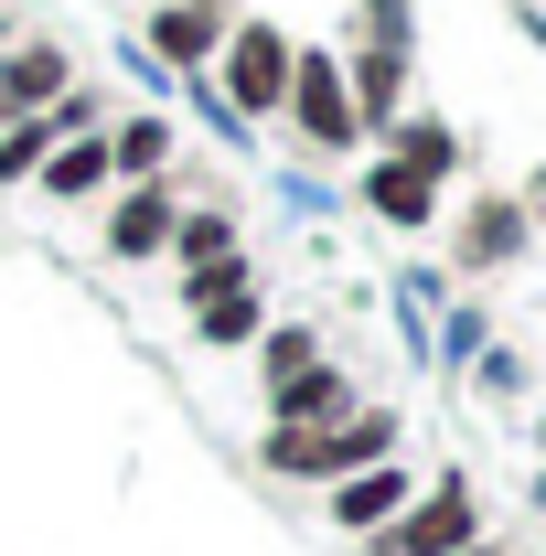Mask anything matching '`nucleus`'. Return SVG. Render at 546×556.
Instances as JSON below:
<instances>
[{
  "label": "nucleus",
  "instance_id": "1",
  "mask_svg": "<svg viewBox=\"0 0 546 556\" xmlns=\"http://www.w3.org/2000/svg\"><path fill=\"white\" fill-rule=\"evenodd\" d=\"M397 450H408V417L364 396V407L333 417V428H269V439H258V471H269V482H311V492H333L343 471H375V460H397Z\"/></svg>",
  "mask_w": 546,
  "mask_h": 556
},
{
  "label": "nucleus",
  "instance_id": "2",
  "mask_svg": "<svg viewBox=\"0 0 546 556\" xmlns=\"http://www.w3.org/2000/svg\"><path fill=\"white\" fill-rule=\"evenodd\" d=\"M482 535H493V514H482V482H472V471H429L408 514L364 535V556H461V546H482Z\"/></svg>",
  "mask_w": 546,
  "mask_h": 556
},
{
  "label": "nucleus",
  "instance_id": "3",
  "mask_svg": "<svg viewBox=\"0 0 546 556\" xmlns=\"http://www.w3.org/2000/svg\"><path fill=\"white\" fill-rule=\"evenodd\" d=\"M289 33L278 22H236L225 33V54H214V86H225V108L236 118H278V97H289Z\"/></svg>",
  "mask_w": 546,
  "mask_h": 556
},
{
  "label": "nucleus",
  "instance_id": "4",
  "mask_svg": "<svg viewBox=\"0 0 546 556\" xmlns=\"http://www.w3.org/2000/svg\"><path fill=\"white\" fill-rule=\"evenodd\" d=\"M278 118L311 139L322 161L364 150V129H353V97H343V54H289V97H278Z\"/></svg>",
  "mask_w": 546,
  "mask_h": 556
},
{
  "label": "nucleus",
  "instance_id": "5",
  "mask_svg": "<svg viewBox=\"0 0 546 556\" xmlns=\"http://www.w3.org/2000/svg\"><path fill=\"white\" fill-rule=\"evenodd\" d=\"M172 257H183V300H214V289L258 278V268H247V236H236V214H225V204H183Z\"/></svg>",
  "mask_w": 546,
  "mask_h": 556
},
{
  "label": "nucleus",
  "instance_id": "6",
  "mask_svg": "<svg viewBox=\"0 0 546 556\" xmlns=\"http://www.w3.org/2000/svg\"><path fill=\"white\" fill-rule=\"evenodd\" d=\"M536 247V204H514V193H472L461 204V225H450V257L472 278H493V268H514Z\"/></svg>",
  "mask_w": 546,
  "mask_h": 556
},
{
  "label": "nucleus",
  "instance_id": "7",
  "mask_svg": "<svg viewBox=\"0 0 546 556\" xmlns=\"http://www.w3.org/2000/svg\"><path fill=\"white\" fill-rule=\"evenodd\" d=\"M408 503H418V460H408V450H397V460H375V471H343V482L322 492V514H333L353 546H364L375 525H397Z\"/></svg>",
  "mask_w": 546,
  "mask_h": 556
},
{
  "label": "nucleus",
  "instance_id": "8",
  "mask_svg": "<svg viewBox=\"0 0 546 556\" xmlns=\"http://www.w3.org/2000/svg\"><path fill=\"white\" fill-rule=\"evenodd\" d=\"M353 193H364V214H375V225H397V236H429V225H439V204H450V182H429V172H408L397 150H375Z\"/></svg>",
  "mask_w": 546,
  "mask_h": 556
},
{
  "label": "nucleus",
  "instance_id": "9",
  "mask_svg": "<svg viewBox=\"0 0 546 556\" xmlns=\"http://www.w3.org/2000/svg\"><path fill=\"white\" fill-rule=\"evenodd\" d=\"M172 225H183V182H119L108 204V257H172Z\"/></svg>",
  "mask_w": 546,
  "mask_h": 556
},
{
  "label": "nucleus",
  "instance_id": "10",
  "mask_svg": "<svg viewBox=\"0 0 546 556\" xmlns=\"http://www.w3.org/2000/svg\"><path fill=\"white\" fill-rule=\"evenodd\" d=\"M225 33H236L225 0H161V11H150V54L183 65V75H204L214 54H225Z\"/></svg>",
  "mask_w": 546,
  "mask_h": 556
},
{
  "label": "nucleus",
  "instance_id": "11",
  "mask_svg": "<svg viewBox=\"0 0 546 556\" xmlns=\"http://www.w3.org/2000/svg\"><path fill=\"white\" fill-rule=\"evenodd\" d=\"M353 407H364V386L322 353L300 386H278V396H269V428H333V417H353Z\"/></svg>",
  "mask_w": 546,
  "mask_h": 556
},
{
  "label": "nucleus",
  "instance_id": "12",
  "mask_svg": "<svg viewBox=\"0 0 546 556\" xmlns=\"http://www.w3.org/2000/svg\"><path fill=\"white\" fill-rule=\"evenodd\" d=\"M65 86H75V65L54 43H22V54H0V118H44Z\"/></svg>",
  "mask_w": 546,
  "mask_h": 556
},
{
  "label": "nucleus",
  "instance_id": "13",
  "mask_svg": "<svg viewBox=\"0 0 546 556\" xmlns=\"http://www.w3.org/2000/svg\"><path fill=\"white\" fill-rule=\"evenodd\" d=\"M33 182H44V193H54V204H97V193H108V182H119V172H108V129H86V139H54V150H44V172H33Z\"/></svg>",
  "mask_w": 546,
  "mask_h": 556
},
{
  "label": "nucleus",
  "instance_id": "14",
  "mask_svg": "<svg viewBox=\"0 0 546 556\" xmlns=\"http://www.w3.org/2000/svg\"><path fill=\"white\" fill-rule=\"evenodd\" d=\"M194 332H204L214 353L258 343V332H269V289H258V278H236V289H214V300H194Z\"/></svg>",
  "mask_w": 546,
  "mask_h": 556
},
{
  "label": "nucleus",
  "instance_id": "15",
  "mask_svg": "<svg viewBox=\"0 0 546 556\" xmlns=\"http://www.w3.org/2000/svg\"><path fill=\"white\" fill-rule=\"evenodd\" d=\"M108 172L119 182H161L172 172V118H119L108 129Z\"/></svg>",
  "mask_w": 546,
  "mask_h": 556
},
{
  "label": "nucleus",
  "instance_id": "16",
  "mask_svg": "<svg viewBox=\"0 0 546 556\" xmlns=\"http://www.w3.org/2000/svg\"><path fill=\"white\" fill-rule=\"evenodd\" d=\"M386 150H397L408 172H429V182H450V172H461V129H450V118H418V108L386 129Z\"/></svg>",
  "mask_w": 546,
  "mask_h": 556
},
{
  "label": "nucleus",
  "instance_id": "17",
  "mask_svg": "<svg viewBox=\"0 0 546 556\" xmlns=\"http://www.w3.org/2000/svg\"><path fill=\"white\" fill-rule=\"evenodd\" d=\"M311 364H322V332H300V321H269V332H258V386H300V375H311Z\"/></svg>",
  "mask_w": 546,
  "mask_h": 556
},
{
  "label": "nucleus",
  "instance_id": "18",
  "mask_svg": "<svg viewBox=\"0 0 546 556\" xmlns=\"http://www.w3.org/2000/svg\"><path fill=\"white\" fill-rule=\"evenodd\" d=\"M44 150H54L44 118H11V129H0V182H33V172H44Z\"/></svg>",
  "mask_w": 546,
  "mask_h": 556
},
{
  "label": "nucleus",
  "instance_id": "19",
  "mask_svg": "<svg viewBox=\"0 0 546 556\" xmlns=\"http://www.w3.org/2000/svg\"><path fill=\"white\" fill-rule=\"evenodd\" d=\"M408 33H418L408 0H364V43H397V54H408Z\"/></svg>",
  "mask_w": 546,
  "mask_h": 556
},
{
  "label": "nucleus",
  "instance_id": "20",
  "mask_svg": "<svg viewBox=\"0 0 546 556\" xmlns=\"http://www.w3.org/2000/svg\"><path fill=\"white\" fill-rule=\"evenodd\" d=\"M461 556H514V546H504V535H482V546H461Z\"/></svg>",
  "mask_w": 546,
  "mask_h": 556
},
{
  "label": "nucleus",
  "instance_id": "21",
  "mask_svg": "<svg viewBox=\"0 0 546 556\" xmlns=\"http://www.w3.org/2000/svg\"><path fill=\"white\" fill-rule=\"evenodd\" d=\"M536 514H546V471H536Z\"/></svg>",
  "mask_w": 546,
  "mask_h": 556
}]
</instances>
